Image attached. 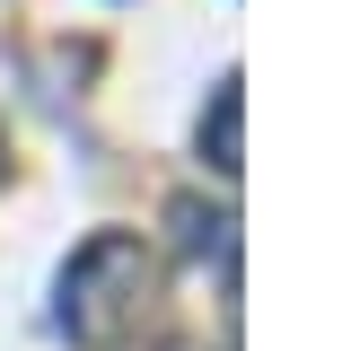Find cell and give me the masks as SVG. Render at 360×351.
I'll return each instance as SVG.
<instances>
[{"label":"cell","instance_id":"2","mask_svg":"<svg viewBox=\"0 0 360 351\" xmlns=\"http://www.w3.org/2000/svg\"><path fill=\"white\" fill-rule=\"evenodd\" d=\"M238 88H246L238 70H220V88H211V114H202V158H211V176H220V185L246 167V140H238V114H246V97H238Z\"/></svg>","mask_w":360,"mask_h":351},{"label":"cell","instance_id":"1","mask_svg":"<svg viewBox=\"0 0 360 351\" xmlns=\"http://www.w3.org/2000/svg\"><path fill=\"white\" fill-rule=\"evenodd\" d=\"M150 307H158V255L132 228H97L53 281V325L79 351H115L123 333L150 325Z\"/></svg>","mask_w":360,"mask_h":351},{"label":"cell","instance_id":"3","mask_svg":"<svg viewBox=\"0 0 360 351\" xmlns=\"http://www.w3.org/2000/svg\"><path fill=\"white\" fill-rule=\"evenodd\" d=\"M167 220L185 228V246H193V255H229V228H238L229 211H202V202H176Z\"/></svg>","mask_w":360,"mask_h":351}]
</instances>
